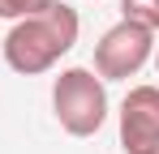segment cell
<instances>
[{
	"label": "cell",
	"instance_id": "cell-5",
	"mask_svg": "<svg viewBox=\"0 0 159 154\" xmlns=\"http://www.w3.org/2000/svg\"><path fill=\"white\" fill-rule=\"evenodd\" d=\"M120 22L146 26L151 34H159V0H120Z\"/></svg>",
	"mask_w": 159,
	"mask_h": 154
},
{
	"label": "cell",
	"instance_id": "cell-3",
	"mask_svg": "<svg viewBox=\"0 0 159 154\" xmlns=\"http://www.w3.org/2000/svg\"><path fill=\"white\" fill-rule=\"evenodd\" d=\"M151 56H155V34L146 26L116 22L95 43V73L103 77V81H129V77L142 73V64Z\"/></svg>",
	"mask_w": 159,
	"mask_h": 154
},
{
	"label": "cell",
	"instance_id": "cell-2",
	"mask_svg": "<svg viewBox=\"0 0 159 154\" xmlns=\"http://www.w3.org/2000/svg\"><path fill=\"white\" fill-rule=\"evenodd\" d=\"M52 111L69 137H95L107 120V86L95 69H65L52 81Z\"/></svg>",
	"mask_w": 159,
	"mask_h": 154
},
{
	"label": "cell",
	"instance_id": "cell-7",
	"mask_svg": "<svg viewBox=\"0 0 159 154\" xmlns=\"http://www.w3.org/2000/svg\"><path fill=\"white\" fill-rule=\"evenodd\" d=\"M155 69H159V47H155Z\"/></svg>",
	"mask_w": 159,
	"mask_h": 154
},
{
	"label": "cell",
	"instance_id": "cell-4",
	"mask_svg": "<svg viewBox=\"0 0 159 154\" xmlns=\"http://www.w3.org/2000/svg\"><path fill=\"white\" fill-rule=\"evenodd\" d=\"M120 150L155 154L159 150V86H133L120 103Z\"/></svg>",
	"mask_w": 159,
	"mask_h": 154
},
{
	"label": "cell",
	"instance_id": "cell-1",
	"mask_svg": "<svg viewBox=\"0 0 159 154\" xmlns=\"http://www.w3.org/2000/svg\"><path fill=\"white\" fill-rule=\"evenodd\" d=\"M82 17L73 4H48L43 13L13 22V30L4 34V64L22 77H39L60 64V56H69L78 43Z\"/></svg>",
	"mask_w": 159,
	"mask_h": 154
},
{
	"label": "cell",
	"instance_id": "cell-6",
	"mask_svg": "<svg viewBox=\"0 0 159 154\" xmlns=\"http://www.w3.org/2000/svg\"><path fill=\"white\" fill-rule=\"evenodd\" d=\"M48 4H56V0H0V17L4 22H22V17L43 13Z\"/></svg>",
	"mask_w": 159,
	"mask_h": 154
},
{
	"label": "cell",
	"instance_id": "cell-8",
	"mask_svg": "<svg viewBox=\"0 0 159 154\" xmlns=\"http://www.w3.org/2000/svg\"><path fill=\"white\" fill-rule=\"evenodd\" d=\"M155 154H159V150H155Z\"/></svg>",
	"mask_w": 159,
	"mask_h": 154
}]
</instances>
